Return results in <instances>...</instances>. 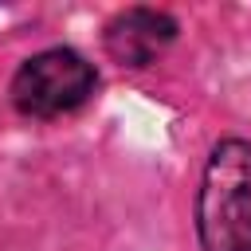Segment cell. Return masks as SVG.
Returning <instances> with one entry per match:
<instances>
[{"instance_id":"6da1fadb","label":"cell","mask_w":251,"mask_h":251,"mask_svg":"<svg viewBox=\"0 0 251 251\" xmlns=\"http://www.w3.org/2000/svg\"><path fill=\"white\" fill-rule=\"evenodd\" d=\"M204 251H251V141H220L196 196Z\"/></svg>"},{"instance_id":"3957f363","label":"cell","mask_w":251,"mask_h":251,"mask_svg":"<svg viewBox=\"0 0 251 251\" xmlns=\"http://www.w3.org/2000/svg\"><path fill=\"white\" fill-rule=\"evenodd\" d=\"M176 39V20L157 8H126L106 24V51L126 67H149Z\"/></svg>"},{"instance_id":"7a4b0ae2","label":"cell","mask_w":251,"mask_h":251,"mask_svg":"<svg viewBox=\"0 0 251 251\" xmlns=\"http://www.w3.org/2000/svg\"><path fill=\"white\" fill-rule=\"evenodd\" d=\"M94 67L71 51V47H47L31 59H24V67L12 78V102L20 114L27 118H59L78 110L90 94H94Z\"/></svg>"}]
</instances>
